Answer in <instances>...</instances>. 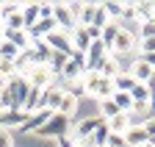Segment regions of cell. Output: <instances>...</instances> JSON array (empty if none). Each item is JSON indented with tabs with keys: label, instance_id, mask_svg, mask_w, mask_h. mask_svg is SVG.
Instances as JSON below:
<instances>
[{
	"label": "cell",
	"instance_id": "cell-41",
	"mask_svg": "<svg viewBox=\"0 0 155 147\" xmlns=\"http://www.w3.org/2000/svg\"><path fill=\"white\" fill-rule=\"evenodd\" d=\"M69 58H72L78 67H83V72H86V53H81V50H72V53H69Z\"/></svg>",
	"mask_w": 155,
	"mask_h": 147
},
{
	"label": "cell",
	"instance_id": "cell-34",
	"mask_svg": "<svg viewBox=\"0 0 155 147\" xmlns=\"http://www.w3.org/2000/svg\"><path fill=\"white\" fill-rule=\"evenodd\" d=\"M136 39H155V22L152 20H144L139 33H136Z\"/></svg>",
	"mask_w": 155,
	"mask_h": 147
},
{
	"label": "cell",
	"instance_id": "cell-14",
	"mask_svg": "<svg viewBox=\"0 0 155 147\" xmlns=\"http://www.w3.org/2000/svg\"><path fill=\"white\" fill-rule=\"evenodd\" d=\"M97 72H100L103 78H111V81H114L119 72H125V69H122V58H116L114 53H111V56L103 58V64H100V69H97Z\"/></svg>",
	"mask_w": 155,
	"mask_h": 147
},
{
	"label": "cell",
	"instance_id": "cell-12",
	"mask_svg": "<svg viewBox=\"0 0 155 147\" xmlns=\"http://www.w3.org/2000/svg\"><path fill=\"white\" fill-rule=\"evenodd\" d=\"M64 92L67 89H61V86H47L45 92H42V108H50V111H58V105H61V97H64Z\"/></svg>",
	"mask_w": 155,
	"mask_h": 147
},
{
	"label": "cell",
	"instance_id": "cell-44",
	"mask_svg": "<svg viewBox=\"0 0 155 147\" xmlns=\"http://www.w3.org/2000/svg\"><path fill=\"white\" fill-rule=\"evenodd\" d=\"M78 147H89V144H81V142H78Z\"/></svg>",
	"mask_w": 155,
	"mask_h": 147
},
{
	"label": "cell",
	"instance_id": "cell-31",
	"mask_svg": "<svg viewBox=\"0 0 155 147\" xmlns=\"http://www.w3.org/2000/svg\"><path fill=\"white\" fill-rule=\"evenodd\" d=\"M67 61H69L67 53H53V58H50V72H53L55 78L61 75V69H64V64H67Z\"/></svg>",
	"mask_w": 155,
	"mask_h": 147
},
{
	"label": "cell",
	"instance_id": "cell-40",
	"mask_svg": "<svg viewBox=\"0 0 155 147\" xmlns=\"http://www.w3.org/2000/svg\"><path fill=\"white\" fill-rule=\"evenodd\" d=\"M0 147H14V136L6 128H0Z\"/></svg>",
	"mask_w": 155,
	"mask_h": 147
},
{
	"label": "cell",
	"instance_id": "cell-36",
	"mask_svg": "<svg viewBox=\"0 0 155 147\" xmlns=\"http://www.w3.org/2000/svg\"><path fill=\"white\" fill-rule=\"evenodd\" d=\"M111 20H108V14H105V8L100 6V3H97V11H94V22L91 25H97V28H105Z\"/></svg>",
	"mask_w": 155,
	"mask_h": 147
},
{
	"label": "cell",
	"instance_id": "cell-37",
	"mask_svg": "<svg viewBox=\"0 0 155 147\" xmlns=\"http://www.w3.org/2000/svg\"><path fill=\"white\" fill-rule=\"evenodd\" d=\"M55 144H58V147H78V142H75L72 131H69V133H64V136H58V139H55Z\"/></svg>",
	"mask_w": 155,
	"mask_h": 147
},
{
	"label": "cell",
	"instance_id": "cell-6",
	"mask_svg": "<svg viewBox=\"0 0 155 147\" xmlns=\"http://www.w3.org/2000/svg\"><path fill=\"white\" fill-rule=\"evenodd\" d=\"M105 119L100 117V114H97V117H86V119H81V122H78L75 125V131H72V136H75V142H81V144H86L89 142V136L97 131V128H100Z\"/></svg>",
	"mask_w": 155,
	"mask_h": 147
},
{
	"label": "cell",
	"instance_id": "cell-10",
	"mask_svg": "<svg viewBox=\"0 0 155 147\" xmlns=\"http://www.w3.org/2000/svg\"><path fill=\"white\" fill-rule=\"evenodd\" d=\"M28 56H31V61L33 64H45V67H50V58H53V50H50V45L42 39V42H31V50H25Z\"/></svg>",
	"mask_w": 155,
	"mask_h": 147
},
{
	"label": "cell",
	"instance_id": "cell-23",
	"mask_svg": "<svg viewBox=\"0 0 155 147\" xmlns=\"http://www.w3.org/2000/svg\"><path fill=\"white\" fill-rule=\"evenodd\" d=\"M133 86H136V81H133V75H130L127 69H125V72H119V75L114 78V89H116V92H127V95H130Z\"/></svg>",
	"mask_w": 155,
	"mask_h": 147
},
{
	"label": "cell",
	"instance_id": "cell-22",
	"mask_svg": "<svg viewBox=\"0 0 155 147\" xmlns=\"http://www.w3.org/2000/svg\"><path fill=\"white\" fill-rule=\"evenodd\" d=\"M108 136H111V131H108V122H103L100 128H97V131L89 136V147H105V142H108Z\"/></svg>",
	"mask_w": 155,
	"mask_h": 147
},
{
	"label": "cell",
	"instance_id": "cell-20",
	"mask_svg": "<svg viewBox=\"0 0 155 147\" xmlns=\"http://www.w3.org/2000/svg\"><path fill=\"white\" fill-rule=\"evenodd\" d=\"M119 31H122V25H119V22H108V25L103 28V36H100V42L108 47V53L114 50V42H116V36H119Z\"/></svg>",
	"mask_w": 155,
	"mask_h": 147
},
{
	"label": "cell",
	"instance_id": "cell-33",
	"mask_svg": "<svg viewBox=\"0 0 155 147\" xmlns=\"http://www.w3.org/2000/svg\"><path fill=\"white\" fill-rule=\"evenodd\" d=\"M11 78H17V67H14V61H3L0 58V81H11Z\"/></svg>",
	"mask_w": 155,
	"mask_h": 147
},
{
	"label": "cell",
	"instance_id": "cell-17",
	"mask_svg": "<svg viewBox=\"0 0 155 147\" xmlns=\"http://www.w3.org/2000/svg\"><path fill=\"white\" fill-rule=\"evenodd\" d=\"M125 142H127V147H141V144H147L150 136L144 131V125H130V131L125 133Z\"/></svg>",
	"mask_w": 155,
	"mask_h": 147
},
{
	"label": "cell",
	"instance_id": "cell-35",
	"mask_svg": "<svg viewBox=\"0 0 155 147\" xmlns=\"http://www.w3.org/2000/svg\"><path fill=\"white\" fill-rule=\"evenodd\" d=\"M136 50H139V56H150V53H155V39H139Z\"/></svg>",
	"mask_w": 155,
	"mask_h": 147
},
{
	"label": "cell",
	"instance_id": "cell-7",
	"mask_svg": "<svg viewBox=\"0 0 155 147\" xmlns=\"http://www.w3.org/2000/svg\"><path fill=\"white\" fill-rule=\"evenodd\" d=\"M136 45H139V39H136V33L133 31H127V28H122L119 31V36H116V42H114V56L116 58H125L127 56V53H133V47Z\"/></svg>",
	"mask_w": 155,
	"mask_h": 147
},
{
	"label": "cell",
	"instance_id": "cell-45",
	"mask_svg": "<svg viewBox=\"0 0 155 147\" xmlns=\"http://www.w3.org/2000/svg\"><path fill=\"white\" fill-rule=\"evenodd\" d=\"M0 33H3V22H0Z\"/></svg>",
	"mask_w": 155,
	"mask_h": 147
},
{
	"label": "cell",
	"instance_id": "cell-39",
	"mask_svg": "<svg viewBox=\"0 0 155 147\" xmlns=\"http://www.w3.org/2000/svg\"><path fill=\"white\" fill-rule=\"evenodd\" d=\"M141 125H144L147 136H150V139H155V114H150L147 119H141Z\"/></svg>",
	"mask_w": 155,
	"mask_h": 147
},
{
	"label": "cell",
	"instance_id": "cell-26",
	"mask_svg": "<svg viewBox=\"0 0 155 147\" xmlns=\"http://www.w3.org/2000/svg\"><path fill=\"white\" fill-rule=\"evenodd\" d=\"M58 78H67V81H81L83 78V67H78L72 58L64 64V69H61V75H58Z\"/></svg>",
	"mask_w": 155,
	"mask_h": 147
},
{
	"label": "cell",
	"instance_id": "cell-38",
	"mask_svg": "<svg viewBox=\"0 0 155 147\" xmlns=\"http://www.w3.org/2000/svg\"><path fill=\"white\" fill-rule=\"evenodd\" d=\"M105 147H127V142H125V136H119V133H111L108 142H105Z\"/></svg>",
	"mask_w": 155,
	"mask_h": 147
},
{
	"label": "cell",
	"instance_id": "cell-46",
	"mask_svg": "<svg viewBox=\"0 0 155 147\" xmlns=\"http://www.w3.org/2000/svg\"><path fill=\"white\" fill-rule=\"evenodd\" d=\"M152 22H155V17H152Z\"/></svg>",
	"mask_w": 155,
	"mask_h": 147
},
{
	"label": "cell",
	"instance_id": "cell-9",
	"mask_svg": "<svg viewBox=\"0 0 155 147\" xmlns=\"http://www.w3.org/2000/svg\"><path fill=\"white\" fill-rule=\"evenodd\" d=\"M45 42L50 45L53 53H67V56L72 53V39H69V33H67V31H53Z\"/></svg>",
	"mask_w": 155,
	"mask_h": 147
},
{
	"label": "cell",
	"instance_id": "cell-19",
	"mask_svg": "<svg viewBox=\"0 0 155 147\" xmlns=\"http://www.w3.org/2000/svg\"><path fill=\"white\" fill-rule=\"evenodd\" d=\"M130 125H133V117H130V114H119V117H114V119L108 122V131L125 136V133L130 131Z\"/></svg>",
	"mask_w": 155,
	"mask_h": 147
},
{
	"label": "cell",
	"instance_id": "cell-15",
	"mask_svg": "<svg viewBox=\"0 0 155 147\" xmlns=\"http://www.w3.org/2000/svg\"><path fill=\"white\" fill-rule=\"evenodd\" d=\"M69 39H72V50H81V53H86L89 45H91V39H89V28H86V25H75V31L69 33Z\"/></svg>",
	"mask_w": 155,
	"mask_h": 147
},
{
	"label": "cell",
	"instance_id": "cell-2",
	"mask_svg": "<svg viewBox=\"0 0 155 147\" xmlns=\"http://www.w3.org/2000/svg\"><path fill=\"white\" fill-rule=\"evenodd\" d=\"M81 89L86 92V95H91L97 103L100 100H111L114 97V81L111 78H103L100 72H83V78H81Z\"/></svg>",
	"mask_w": 155,
	"mask_h": 147
},
{
	"label": "cell",
	"instance_id": "cell-16",
	"mask_svg": "<svg viewBox=\"0 0 155 147\" xmlns=\"http://www.w3.org/2000/svg\"><path fill=\"white\" fill-rule=\"evenodd\" d=\"M25 119H28L25 111H0V128H6V131H11V128H22Z\"/></svg>",
	"mask_w": 155,
	"mask_h": 147
},
{
	"label": "cell",
	"instance_id": "cell-30",
	"mask_svg": "<svg viewBox=\"0 0 155 147\" xmlns=\"http://www.w3.org/2000/svg\"><path fill=\"white\" fill-rule=\"evenodd\" d=\"M155 17V3H150V0H144V3H136V20H152Z\"/></svg>",
	"mask_w": 155,
	"mask_h": 147
},
{
	"label": "cell",
	"instance_id": "cell-29",
	"mask_svg": "<svg viewBox=\"0 0 155 147\" xmlns=\"http://www.w3.org/2000/svg\"><path fill=\"white\" fill-rule=\"evenodd\" d=\"M130 97H133V103H152V95H150L147 83H136L133 92H130Z\"/></svg>",
	"mask_w": 155,
	"mask_h": 147
},
{
	"label": "cell",
	"instance_id": "cell-8",
	"mask_svg": "<svg viewBox=\"0 0 155 147\" xmlns=\"http://www.w3.org/2000/svg\"><path fill=\"white\" fill-rule=\"evenodd\" d=\"M53 114H55V111H50V108H39V111H33V114L22 122V128H19V131H22V133H36L45 122L53 119Z\"/></svg>",
	"mask_w": 155,
	"mask_h": 147
},
{
	"label": "cell",
	"instance_id": "cell-1",
	"mask_svg": "<svg viewBox=\"0 0 155 147\" xmlns=\"http://www.w3.org/2000/svg\"><path fill=\"white\" fill-rule=\"evenodd\" d=\"M31 95V83L25 75H17L0 86V111H22V105Z\"/></svg>",
	"mask_w": 155,
	"mask_h": 147
},
{
	"label": "cell",
	"instance_id": "cell-24",
	"mask_svg": "<svg viewBox=\"0 0 155 147\" xmlns=\"http://www.w3.org/2000/svg\"><path fill=\"white\" fill-rule=\"evenodd\" d=\"M111 100L116 103V108H119L122 114H130V111H133V97L127 95V92H114Z\"/></svg>",
	"mask_w": 155,
	"mask_h": 147
},
{
	"label": "cell",
	"instance_id": "cell-27",
	"mask_svg": "<svg viewBox=\"0 0 155 147\" xmlns=\"http://www.w3.org/2000/svg\"><path fill=\"white\" fill-rule=\"evenodd\" d=\"M97 105H100V117H103L105 122H111L114 117H119V114H122L119 108H116V103H114V100H100Z\"/></svg>",
	"mask_w": 155,
	"mask_h": 147
},
{
	"label": "cell",
	"instance_id": "cell-42",
	"mask_svg": "<svg viewBox=\"0 0 155 147\" xmlns=\"http://www.w3.org/2000/svg\"><path fill=\"white\" fill-rule=\"evenodd\" d=\"M53 17V3H39V20H50Z\"/></svg>",
	"mask_w": 155,
	"mask_h": 147
},
{
	"label": "cell",
	"instance_id": "cell-28",
	"mask_svg": "<svg viewBox=\"0 0 155 147\" xmlns=\"http://www.w3.org/2000/svg\"><path fill=\"white\" fill-rule=\"evenodd\" d=\"M19 53H22L19 47H14V45L6 42V39H0V58H3V61H17Z\"/></svg>",
	"mask_w": 155,
	"mask_h": 147
},
{
	"label": "cell",
	"instance_id": "cell-43",
	"mask_svg": "<svg viewBox=\"0 0 155 147\" xmlns=\"http://www.w3.org/2000/svg\"><path fill=\"white\" fill-rule=\"evenodd\" d=\"M139 58H144V61H147V64L155 69V53H150V56H139Z\"/></svg>",
	"mask_w": 155,
	"mask_h": 147
},
{
	"label": "cell",
	"instance_id": "cell-3",
	"mask_svg": "<svg viewBox=\"0 0 155 147\" xmlns=\"http://www.w3.org/2000/svg\"><path fill=\"white\" fill-rule=\"evenodd\" d=\"M69 131H72V119L55 111V114H53V119H50V122H45V125L39 128L33 136H39V139H58V136H64V133H69Z\"/></svg>",
	"mask_w": 155,
	"mask_h": 147
},
{
	"label": "cell",
	"instance_id": "cell-18",
	"mask_svg": "<svg viewBox=\"0 0 155 147\" xmlns=\"http://www.w3.org/2000/svg\"><path fill=\"white\" fill-rule=\"evenodd\" d=\"M78 111V95L75 92H64V97H61V105H58V114H64V117H75Z\"/></svg>",
	"mask_w": 155,
	"mask_h": 147
},
{
	"label": "cell",
	"instance_id": "cell-32",
	"mask_svg": "<svg viewBox=\"0 0 155 147\" xmlns=\"http://www.w3.org/2000/svg\"><path fill=\"white\" fill-rule=\"evenodd\" d=\"M22 6L25 3H14V0H8V3H0V22H6L11 14H17V11H22Z\"/></svg>",
	"mask_w": 155,
	"mask_h": 147
},
{
	"label": "cell",
	"instance_id": "cell-21",
	"mask_svg": "<svg viewBox=\"0 0 155 147\" xmlns=\"http://www.w3.org/2000/svg\"><path fill=\"white\" fill-rule=\"evenodd\" d=\"M108 14V20L111 22H119L122 17H125V3H119V0H108V3H100Z\"/></svg>",
	"mask_w": 155,
	"mask_h": 147
},
{
	"label": "cell",
	"instance_id": "cell-25",
	"mask_svg": "<svg viewBox=\"0 0 155 147\" xmlns=\"http://www.w3.org/2000/svg\"><path fill=\"white\" fill-rule=\"evenodd\" d=\"M22 20H25V31L39 22V3H25L22 6Z\"/></svg>",
	"mask_w": 155,
	"mask_h": 147
},
{
	"label": "cell",
	"instance_id": "cell-4",
	"mask_svg": "<svg viewBox=\"0 0 155 147\" xmlns=\"http://www.w3.org/2000/svg\"><path fill=\"white\" fill-rule=\"evenodd\" d=\"M25 78H28V83L33 86V89H47V86H53V72H50V67H45V64H33L28 72H25Z\"/></svg>",
	"mask_w": 155,
	"mask_h": 147
},
{
	"label": "cell",
	"instance_id": "cell-5",
	"mask_svg": "<svg viewBox=\"0 0 155 147\" xmlns=\"http://www.w3.org/2000/svg\"><path fill=\"white\" fill-rule=\"evenodd\" d=\"M53 20L58 22V31H67V33H72L75 25H78L69 3H53Z\"/></svg>",
	"mask_w": 155,
	"mask_h": 147
},
{
	"label": "cell",
	"instance_id": "cell-13",
	"mask_svg": "<svg viewBox=\"0 0 155 147\" xmlns=\"http://www.w3.org/2000/svg\"><path fill=\"white\" fill-rule=\"evenodd\" d=\"M0 39H6V42H11L14 47H19V50H31V36H28V31H8V28H3V33H0Z\"/></svg>",
	"mask_w": 155,
	"mask_h": 147
},
{
	"label": "cell",
	"instance_id": "cell-11",
	"mask_svg": "<svg viewBox=\"0 0 155 147\" xmlns=\"http://www.w3.org/2000/svg\"><path fill=\"white\" fill-rule=\"evenodd\" d=\"M127 72L133 75V81H136V83H150V81H152V75H155V69H152L144 58H136V61L130 64V69H127Z\"/></svg>",
	"mask_w": 155,
	"mask_h": 147
}]
</instances>
